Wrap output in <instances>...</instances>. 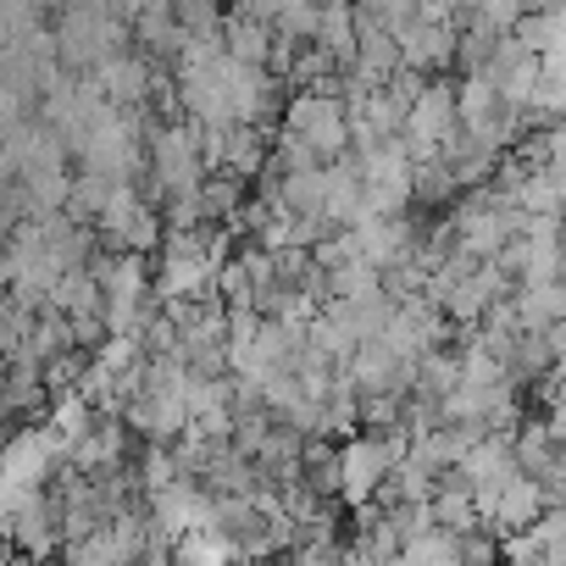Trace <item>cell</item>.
Listing matches in <instances>:
<instances>
[{
    "label": "cell",
    "mask_w": 566,
    "mask_h": 566,
    "mask_svg": "<svg viewBox=\"0 0 566 566\" xmlns=\"http://www.w3.org/2000/svg\"><path fill=\"white\" fill-rule=\"evenodd\" d=\"M283 139H295V145H306L317 161L323 156H345V145L356 139V123H350V106H339L328 90H317V95H301L295 106H290V123H283Z\"/></svg>",
    "instance_id": "cell-1"
},
{
    "label": "cell",
    "mask_w": 566,
    "mask_h": 566,
    "mask_svg": "<svg viewBox=\"0 0 566 566\" xmlns=\"http://www.w3.org/2000/svg\"><path fill=\"white\" fill-rule=\"evenodd\" d=\"M200 167H206V139L200 128H167L156 134V178L178 195H200Z\"/></svg>",
    "instance_id": "cell-2"
},
{
    "label": "cell",
    "mask_w": 566,
    "mask_h": 566,
    "mask_svg": "<svg viewBox=\"0 0 566 566\" xmlns=\"http://www.w3.org/2000/svg\"><path fill=\"white\" fill-rule=\"evenodd\" d=\"M217 272V250L211 244H200V233H172V244H167V255H161V277H167V290H178V295H189V290H200V283Z\"/></svg>",
    "instance_id": "cell-3"
},
{
    "label": "cell",
    "mask_w": 566,
    "mask_h": 566,
    "mask_svg": "<svg viewBox=\"0 0 566 566\" xmlns=\"http://www.w3.org/2000/svg\"><path fill=\"white\" fill-rule=\"evenodd\" d=\"M95 84L106 90V101H123V106H134L139 95H145V84H150V73H145V62L139 56H112V62H101V73H95Z\"/></svg>",
    "instance_id": "cell-4"
},
{
    "label": "cell",
    "mask_w": 566,
    "mask_h": 566,
    "mask_svg": "<svg viewBox=\"0 0 566 566\" xmlns=\"http://www.w3.org/2000/svg\"><path fill=\"white\" fill-rule=\"evenodd\" d=\"M12 566H45V560H40V555H18Z\"/></svg>",
    "instance_id": "cell-5"
}]
</instances>
